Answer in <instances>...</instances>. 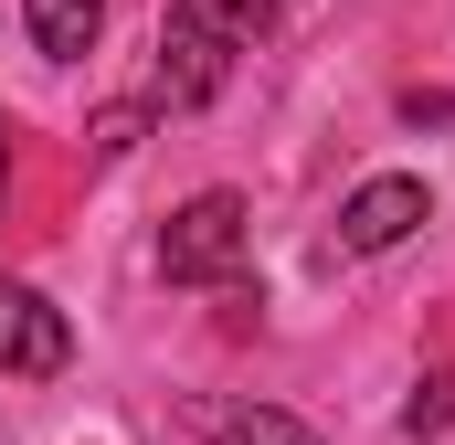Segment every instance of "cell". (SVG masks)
I'll return each mask as SVG.
<instances>
[{"label": "cell", "instance_id": "obj_1", "mask_svg": "<svg viewBox=\"0 0 455 445\" xmlns=\"http://www.w3.org/2000/svg\"><path fill=\"white\" fill-rule=\"evenodd\" d=\"M265 32H275V0H170L148 107H212L223 75H233V53H254Z\"/></svg>", "mask_w": 455, "mask_h": 445}, {"label": "cell", "instance_id": "obj_2", "mask_svg": "<svg viewBox=\"0 0 455 445\" xmlns=\"http://www.w3.org/2000/svg\"><path fill=\"white\" fill-rule=\"evenodd\" d=\"M159 276L170 287H243L254 276V202L243 191H191L159 233Z\"/></svg>", "mask_w": 455, "mask_h": 445}, {"label": "cell", "instance_id": "obj_3", "mask_svg": "<svg viewBox=\"0 0 455 445\" xmlns=\"http://www.w3.org/2000/svg\"><path fill=\"white\" fill-rule=\"evenodd\" d=\"M64 360H75L64 308H53L43 287H11V276H0V382H53Z\"/></svg>", "mask_w": 455, "mask_h": 445}, {"label": "cell", "instance_id": "obj_4", "mask_svg": "<svg viewBox=\"0 0 455 445\" xmlns=\"http://www.w3.org/2000/svg\"><path fill=\"white\" fill-rule=\"evenodd\" d=\"M424 213H435V191H424L413 170H381V181H360L339 202V255H392Z\"/></svg>", "mask_w": 455, "mask_h": 445}, {"label": "cell", "instance_id": "obj_5", "mask_svg": "<svg viewBox=\"0 0 455 445\" xmlns=\"http://www.w3.org/2000/svg\"><path fill=\"white\" fill-rule=\"evenodd\" d=\"M21 11H32V43H43L53 64L96 53V32H107V0H21Z\"/></svg>", "mask_w": 455, "mask_h": 445}, {"label": "cell", "instance_id": "obj_6", "mask_svg": "<svg viewBox=\"0 0 455 445\" xmlns=\"http://www.w3.org/2000/svg\"><path fill=\"white\" fill-rule=\"evenodd\" d=\"M223 445H318V425H297V414H275V403H254V414H233Z\"/></svg>", "mask_w": 455, "mask_h": 445}, {"label": "cell", "instance_id": "obj_7", "mask_svg": "<svg viewBox=\"0 0 455 445\" xmlns=\"http://www.w3.org/2000/svg\"><path fill=\"white\" fill-rule=\"evenodd\" d=\"M445 425H455V371H435V382L403 403V435H445Z\"/></svg>", "mask_w": 455, "mask_h": 445}, {"label": "cell", "instance_id": "obj_8", "mask_svg": "<svg viewBox=\"0 0 455 445\" xmlns=\"http://www.w3.org/2000/svg\"><path fill=\"white\" fill-rule=\"evenodd\" d=\"M138 127H148V107H107V117H96V159H127Z\"/></svg>", "mask_w": 455, "mask_h": 445}, {"label": "cell", "instance_id": "obj_9", "mask_svg": "<svg viewBox=\"0 0 455 445\" xmlns=\"http://www.w3.org/2000/svg\"><path fill=\"white\" fill-rule=\"evenodd\" d=\"M403 117H413V127H455V96H424V85H413V96H403Z\"/></svg>", "mask_w": 455, "mask_h": 445}, {"label": "cell", "instance_id": "obj_10", "mask_svg": "<svg viewBox=\"0 0 455 445\" xmlns=\"http://www.w3.org/2000/svg\"><path fill=\"white\" fill-rule=\"evenodd\" d=\"M0 202H11V138H0Z\"/></svg>", "mask_w": 455, "mask_h": 445}]
</instances>
